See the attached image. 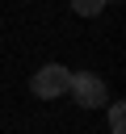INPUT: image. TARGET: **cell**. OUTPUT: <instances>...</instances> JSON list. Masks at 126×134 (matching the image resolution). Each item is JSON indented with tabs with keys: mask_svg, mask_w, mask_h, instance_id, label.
Listing matches in <instances>:
<instances>
[{
	"mask_svg": "<svg viewBox=\"0 0 126 134\" xmlns=\"http://www.w3.org/2000/svg\"><path fill=\"white\" fill-rule=\"evenodd\" d=\"M105 4H109V0H71V8H76L80 17H97Z\"/></svg>",
	"mask_w": 126,
	"mask_h": 134,
	"instance_id": "277c9868",
	"label": "cell"
},
{
	"mask_svg": "<svg viewBox=\"0 0 126 134\" xmlns=\"http://www.w3.org/2000/svg\"><path fill=\"white\" fill-rule=\"evenodd\" d=\"M67 84H71V71H67L63 63H46V67H42V71H34V80H29L34 96H42V100L63 96V92H67Z\"/></svg>",
	"mask_w": 126,
	"mask_h": 134,
	"instance_id": "6da1fadb",
	"label": "cell"
},
{
	"mask_svg": "<svg viewBox=\"0 0 126 134\" xmlns=\"http://www.w3.org/2000/svg\"><path fill=\"white\" fill-rule=\"evenodd\" d=\"M109 130H113V134H126V105H122V100L109 105Z\"/></svg>",
	"mask_w": 126,
	"mask_h": 134,
	"instance_id": "3957f363",
	"label": "cell"
},
{
	"mask_svg": "<svg viewBox=\"0 0 126 134\" xmlns=\"http://www.w3.org/2000/svg\"><path fill=\"white\" fill-rule=\"evenodd\" d=\"M71 96H76V105H84V109H101L105 100H109V92H105V80H97V75H88V71H71Z\"/></svg>",
	"mask_w": 126,
	"mask_h": 134,
	"instance_id": "7a4b0ae2",
	"label": "cell"
}]
</instances>
